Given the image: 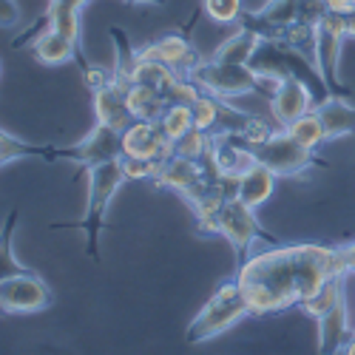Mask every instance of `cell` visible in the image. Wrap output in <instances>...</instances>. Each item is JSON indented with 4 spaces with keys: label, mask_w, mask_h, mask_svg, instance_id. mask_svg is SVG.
Returning <instances> with one entry per match:
<instances>
[{
    "label": "cell",
    "mask_w": 355,
    "mask_h": 355,
    "mask_svg": "<svg viewBox=\"0 0 355 355\" xmlns=\"http://www.w3.org/2000/svg\"><path fill=\"white\" fill-rule=\"evenodd\" d=\"M17 17V6H15V0H3V26H12Z\"/></svg>",
    "instance_id": "cell-32"
},
{
    "label": "cell",
    "mask_w": 355,
    "mask_h": 355,
    "mask_svg": "<svg viewBox=\"0 0 355 355\" xmlns=\"http://www.w3.org/2000/svg\"><path fill=\"white\" fill-rule=\"evenodd\" d=\"M256 208H250V205H245L239 196H230L222 208H219V233L225 236V239L230 242V248L236 250V256H239V264L248 261L250 256V248L256 242H276L270 233H264L261 225L256 222L253 216Z\"/></svg>",
    "instance_id": "cell-9"
},
{
    "label": "cell",
    "mask_w": 355,
    "mask_h": 355,
    "mask_svg": "<svg viewBox=\"0 0 355 355\" xmlns=\"http://www.w3.org/2000/svg\"><path fill=\"white\" fill-rule=\"evenodd\" d=\"M273 182H276V173L268 168V165H261L256 162L242 180H239V196L245 205H250V208H259V205H264L270 199L273 193Z\"/></svg>",
    "instance_id": "cell-19"
},
{
    "label": "cell",
    "mask_w": 355,
    "mask_h": 355,
    "mask_svg": "<svg viewBox=\"0 0 355 355\" xmlns=\"http://www.w3.org/2000/svg\"><path fill=\"white\" fill-rule=\"evenodd\" d=\"M123 182H128V173L120 159H111L103 165H94L88 171V208L80 222H54V230H83L85 233V253L88 259L100 261V230L105 225V208L114 196V191Z\"/></svg>",
    "instance_id": "cell-3"
},
{
    "label": "cell",
    "mask_w": 355,
    "mask_h": 355,
    "mask_svg": "<svg viewBox=\"0 0 355 355\" xmlns=\"http://www.w3.org/2000/svg\"><path fill=\"white\" fill-rule=\"evenodd\" d=\"M347 37V23H344V12L330 9L318 20V46H315V60L318 69L324 74L333 97H349L352 92L347 85H341L338 80V54H341V43Z\"/></svg>",
    "instance_id": "cell-10"
},
{
    "label": "cell",
    "mask_w": 355,
    "mask_h": 355,
    "mask_svg": "<svg viewBox=\"0 0 355 355\" xmlns=\"http://www.w3.org/2000/svg\"><path fill=\"white\" fill-rule=\"evenodd\" d=\"M344 23H347V37H355V6L344 12Z\"/></svg>",
    "instance_id": "cell-33"
},
{
    "label": "cell",
    "mask_w": 355,
    "mask_h": 355,
    "mask_svg": "<svg viewBox=\"0 0 355 355\" xmlns=\"http://www.w3.org/2000/svg\"><path fill=\"white\" fill-rule=\"evenodd\" d=\"M180 80L173 69H168L165 63H157V60H148V57H139L137 66H134V74H131V83H142V85H151L165 97L171 92V85Z\"/></svg>",
    "instance_id": "cell-23"
},
{
    "label": "cell",
    "mask_w": 355,
    "mask_h": 355,
    "mask_svg": "<svg viewBox=\"0 0 355 355\" xmlns=\"http://www.w3.org/2000/svg\"><path fill=\"white\" fill-rule=\"evenodd\" d=\"M344 279H347V276H336V279H330V282L324 284L315 295H310V299L302 304V310H304L307 315H313L315 321H318L324 313H330V310L344 299Z\"/></svg>",
    "instance_id": "cell-24"
},
{
    "label": "cell",
    "mask_w": 355,
    "mask_h": 355,
    "mask_svg": "<svg viewBox=\"0 0 355 355\" xmlns=\"http://www.w3.org/2000/svg\"><path fill=\"white\" fill-rule=\"evenodd\" d=\"M287 134L293 137V139H299L302 145H307V148H315L327 139V134H324V125H321V116H318V111L313 108V111H307V114H302L299 120H293L290 125H287Z\"/></svg>",
    "instance_id": "cell-25"
},
{
    "label": "cell",
    "mask_w": 355,
    "mask_h": 355,
    "mask_svg": "<svg viewBox=\"0 0 355 355\" xmlns=\"http://www.w3.org/2000/svg\"><path fill=\"white\" fill-rule=\"evenodd\" d=\"M83 71V83L92 88V92H100V88H105L111 80H114V71H105V69H97V66H80Z\"/></svg>",
    "instance_id": "cell-31"
},
{
    "label": "cell",
    "mask_w": 355,
    "mask_h": 355,
    "mask_svg": "<svg viewBox=\"0 0 355 355\" xmlns=\"http://www.w3.org/2000/svg\"><path fill=\"white\" fill-rule=\"evenodd\" d=\"M88 0H51L49 6V20L54 32L66 35L69 40H74L80 46V9Z\"/></svg>",
    "instance_id": "cell-21"
},
{
    "label": "cell",
    "mask_w": 355,
    "mask_h": 355,
    "mask_svg": "<svg viewBox=\"0 0 355 355\" xmlns=\"http://www.w3.org/2000/svg\"><path fill=\"white\" fill-rule=\"evenodd\" d=\"M123 151H125V157H137V159H148V162L159 165L173 154V139L162 131L159 123L137 120L123 134Z\"/></svg>",
    "instance_id": "cell-12"
},
{
    "label": "cell",
    "mask_w": 355,
    "mask_h": 355,
    "mask_svg": "<svg viewBox=\"0 0 355 355\" xmlns=\"http://www.w3.org/2000/svg\"><path fill=\"white\" fill-rule=\"evenodd\" d=\"M205 12L216 23H233V20H239L245 9H242V0H205Z\"/></svg>",
    "instance_id": "cell-30"
},
{
    "label": "cell",
    "mask_w": 355,
    "mask_h": 355,
    "mask_svg": "<svg viewBox=\"0 0 355 355\" xmlns=\"http://www.w3.org/2000/svg\"><path fill=\"white\" fill-rule=\"evenodd\" d=\"M123 151V134L114 131L108 125H97L83 142L63 148V145H26L20 139H15L9 131H3V145H0V162L9 165L12 159H23V157H35V159H46V162H74L85 171H92L94 165L120 159Z\"/></svg>",
    "instance_id": "cell-2"
},
{
    "label": "cell",
    "mask_w": 355,
    "mask_h": 355,
    "mask_svg": "<svg viewBox=\"0 0 355 355\" xmlns=\"http://www.w3.org/2000/svg\"><path fill=\"white\" fill-rule=\"evenodd\" d=\"M330 12L327 0H268L259 12H242V28H250L261 40H273L293 23H318Z\"/></svg>",
    "instance_id": "cell-7"
},
{
    "label": "cell",
    "mask_w": 355,
    "mask_h": 355,
    "mask_svg": "<svg viewBox=\"0 0 355 355\" xmlns=\"http://www.w3.org/2000/svg\"><path fill=\"white\" fill-rule=\"evenodd\" d=\"M191 108H193V125L208 131V134H216V128H219V97L205 92Z\"/></svg>",
    "instance_id": "cell-28"
},
{
    "label": "cell",
    "mask_w": 355,
    "mask_h": 355,
    "mask_svg": "<svg viewBox=\"0 0 355 355\" xmlns=\"http://www.w3.org/2000/svg\"><path fill=\"white\" fill-rule=\"evenodd\" d=\"M313 108H315V97L304 80H299V77L279 80V88L270 97V114L279 128H287L293 120H299L302 114H307Z\"/></svg>",
    "instance_id": "cell-14"
},
{
    "label": "cell",
    "mask_w": 355,
    "mask_h": 355,
    "mask_svg": "<svg viewBox=\"0 0 355 355\" xmlns=\"http://www.w3.org/2000/svg\"><path fill=\"white\" fill-rule=\"evenodd\" d=\"M139 57L165 63L168 69H173L180 77H191L193 69L202 63V54L193 49L188 35H165V37H159L154 43H148L145 49H139Z\"/></svg>",
    "instance_id": "cell-13"
},
{
    "label": "cell",
    "mask_w": 355,
    "mask_h": 355,
    "mask_svg": "<svg viewBox=\"0 0 355 355\" xmlns=\"http://www.w3.org/2000/svg\"><path fill=\"white\" fill-rule=\"evenodd\" d=\"M111 40L116 46V69H114V77L123 80V83H131V74H134V66L139 60V51H134L128 35L123 32L120 26H111Z\"/></svg>",
    "instance_id": "cell-27"
},
{
    "label": "cell",
    "mask_w": 355,
    "mask_h": 355,
    "mask_svg": "<svg viewBox=\"0 0 355 355\" xmlns=\"http://www.w3.org/2000/svg\"><path fill=\"white\" fill-rule=\"evenodd\" d=\"M355 273V242L344 248L279 245L239 264V282L250 315H276L302 307L336 276Z\"/></svg>",
    "instance_id": "cell-1"
},
{
    "label": "cell",
    "mask_w": 355,
    "mask_h": 355,
    "mask_svg": "<svg viewBox=\"0 0 355 355\" xmlns=\"http://www.w3.org/2000/svg\"><path fill=\"white\" fill-rule=\"evenodd\" d=\"M128 3H148V6H165L168 0H128Z\"/></svg>",
    "instance_id": "cell-35"
},
{
    "label": "cell",
    "mask_w": 355,
    "mask_h": 355,
    "mask_svg": "<svg viewBox=\"0 0 355 355\" xmlns=\"http://www.w3.org/2000/svg\"><path fill=\"white\" fill-rule=\"evenodd\" d=\"M128 85L131 83H123V80H111L105 88H100V92H94V111H97V120L114 131L125 134L134 123L137 116L128 105Z\"/></svg>",
    "instance_id": "cell-15"
},
{
    "label": "cell",
    "mask_w": 355,
    "mask_h": 355,
    "mask_svg": "<svg viewBox=\"0 0 355 355\" xmlns=\"http://www.w3.org/2000/svg\"><path fill=\"white\" fill-rule=\"evenodd\" d=\"M259 40L261 37L256 32L242 28V32H236L233 37H227L222 46H216L211 60H219V63H250V57H253Z\"/></svg>",
    "instance_id": "cell-22"
},
{
    "label": "cell",
    "mask_w": 355,
    "mask_h": 355,
    "mask_svg": "<svg viewBox=\"0 0 355 355\" xmlns=\"http://www.w3.org/2000/svg\"><path fill=\"white\" fill-rule=\"evenodd\" d=\"M32 51H35V60H37V63H46V66L69 63V60H74L77 66H85V63H88L85 57H83V49H80L74 40H69L66 35L54 32V28H46V32L35 40Z\"/></svg>",
    "instance_id": "cell-16"
},
{
    "label": "cell",
    "mask_w": 355,
    "mask_h": 355,
    "mask_svg": "<svg viewBox=\"0 0 355 355\" xmlns=\"http://www.w3.org/2000/svg\"><path fill=\"white\" fill-rule=\"evenodd\" d=\"M253 157L261 162V165H268L276 176H302L307 168L313 165H324L313 148L302 145L299 139H293L287 134V128H279L268 142H261V145H248Z\"/></svg>",
    "instance_id": "cell-8"
},
{
    "label": "cell",
    "mask_w": 355,
    "mask_h": 355,
    "mask_svg": "<svg viewBox=\"0 0 355 355\" xmlns=\"http://www.w3.org/2000/svg\"><path fill=\"white\" fill-rule=\"evenodd\" d=\"M54 302L51 287L32 270L9 273L0 279V307L3 313H40Z\"/></svg>",
    "instance_id": "cell-11"
},
{
    "label": "cell",
    "mask_w": 355,
    "mask_h": 355,
    "mask_svg": "<svg viewBox=\"0 0 355 355\" xmlns=\"http://www.w3.org/2000/svg\"><path fill=\"white\" fill-rule=\"evenodd\" d=\"M327 6L336 9V12H347V9L355 6V0H327Z\"/></svg>",
    "instance_id": "cell-34"
},
{
    "label": "cell",
    "mask_w": 355,
    "mask_h": 355,
    "mask_svg": "<svg viewBox=\"0 0 355 355\" xmlns=\"http://www.w3.org/2000/svg\"><path fill=\"white\" fill-rule=\"evenodd\" d=\"M162 125V131L176 142L180 137H185L193 128V108L185 103H168V108L162 111V116L157 120Z\"/></svg>",
    "instance_id": "cell-26"
},
{
    "label": "cell",
    "mask_w": 355,
    "mask_h": 355,
    "mask_svg": "<svg viewBox=\"0 0 355 355\" xmlns=\"http://www.w3.org/2000/svg\"><path fill=\"white\" fill-rule=\"evenodd\" d=\"M191 80L202 92L216 97H242L250 92H261L273 97V92L279 88V80L256 74L248 63H219V60H202L193 69Z\"/></svg>",
    "instance_id": "cell-5"
},
{
    "label": "cell",
    "mask_w": 355,
    "mask_h": 355,
    "mask_svg": "<svg viewBox=\"0 0 355 355\" xmlns=\"http://www.w3.org/2000/svg\"><path fill=\"white\" fill-rule=\"evenodd\" d=\"M245 315H250L248 302H245V293L239 287V282H225L222 287H216V293L208 299L199 310V315L191 321V327L185 333L188 344H202V341H211L219 333H225L227 327H233L236 321H242Z\"/></svg>",
    "instance_id": "cell-6"
},
{
    "label": "cell",
    "mask_w": 355,
    "mask_h": 355,
    "mask_svg": "<svg viewBox=\"0 0 355 355\" xmlns=\"http://www.w3.org/2000/svg\"><path fill=\"white\" fill-rule=\"evenodd\" d=\"M256 74L261 77H270V80H284V77H299L310 85V92L315 97V105H321L324 100H330V88L324 83V74L321 69L304 57L302 51H295L293 46L287 43H279V40H259L250 63H248Z\"/></svg>",
    "instance_id": "cell-4"
},
{
    "label": "cell",
    "mask_w": 355,
    "mask_h": 355,
    "mask_svg": "<svg viewBox=\"0 0 355 355\" xmlns=\"http://www.w3.org/2000/svg\"><path fill=\"white\" fill-rule=\"evenodd\" d=\"M128 105H131V111H134L137 120H151V123H157L159 116H162V111L168 108V100L157 92V88H151V85L131 83V85H128Z\"/></svg>",
    "instance_id": "cell-20"
},
{
    "label": "cell",
    "mask_w": 355,
    "mask_h": 355,
    "mask_svg": "<svg viewBox=\"0 0 355 355\" xmlns=\"http://www.w3.org/2000/svg\"><path fill=\"white\" fill-rule=\"evenodd\" d=\"M208 148H211V134L193 125L185 137H180L173 142V154L188 157V159H202L205 154H208Z\"/></svg>",
    "instance_id": "cell-29"
},
{
    "label": "cell",
    "mask_w": 355,
    "mask_h": 355,
    "mask_svg": "<svg viewBox=\"0 0 355 355\" xmlns=\"http://www.w3.org/2000/svg\"><path fill=\"white\" fill-rule=\"evenodd\" d=\"M352 321L347 315V302L341 299L330 313L318 318V349L321 352H344V347L352 338Z\"/></svg>",
    "instance_id": "cell-17"
},
{
    "label": "cell",
    "mask_w": 355,
    "mask_h": 355,
    "mask_svg": "<svg viewBox=\"0 0 355 355\" xmlns=\"http://www.w3.org/2000/svg\"><path fill=\"white\" fill-rule=\"evenodd\" d=\"M321 125L327 139H338V137H349L355 134V108L344 100V97H330L324 100L321 105H315Z\"/></svg>",
    "instance_id": "cell-18"
}]
</instances>
